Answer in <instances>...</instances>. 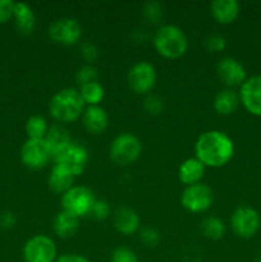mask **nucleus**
<instances>
[{
  "label": "nucleus",
  "instance_id": "1",
  "mask_svg": "<svg viewBox=\"0 0 261 262\" xmlns=\"http://www.w3.org/2000/svg\"><path fill=\"white\" fill-rule=\"evenodd\" d=\"M196 158L205 166L220 168L225 165L234 154V145L229 136L220 130H209L201 135L194 145Z\"/></svg>",
  "mask_w": 261,
  "mask_h": 262
},
{
  "label": "nucleus",
  "instance_id": "2",
  "mask_svg": "<svg viewBox=\"0 0 261 262\" xmlns=\"http://www.w3.org/2000/svg\"><path fill=\"white\" fill-rule=\"evenodd\" d=\"M84 102L79 91L74 89H64L54 95L50 101V114L55 120L71 123L78 119L83 113Z\"/></svg>",
  "mask_w": 261,
  "mask_h": 262
},
{
  "label": "nucleus",
  "instance_id": "3",
  "mask_svg": "<svg viewBox=\"0 0 261 262\" xmlns=\"http://www.w3.org/2000/svg\"><path fill=\"white\" fill-rule=\"evenodd\" d=\"M154 46L164 58L178 59L187 51L188 41L181 28L173 25H165L156 31Z\"/></svg>",
  "mask_w": 261,
  "mask_h": 262
},
{
  "label": "nucleus",
  "instance_id": "4",
  "mask_svg": "<svg viewBox=\"0 0 261 262\" xmlns=\"http://www.w3.org/2000/svg\"><path fill=\"white\" fill-rule=\"evenodd\" d=\"M141 142L130 133L119 135L110 146V158L119 165H128L137 160L141 155Z\"/></svg>",
  "mask_w": 261,
  "mask_h": 262
},
{
  "label": "nucleus",
  "instance_id": "5",
  "mask_svg": "<svg viewBox=\"0 0 261 262\" xmlns=\"http://www.w3.org/2000/svg\"><path fill=\"white\" fill-rule=\"evenodd\" d=\"M94 202L95 199L92 192L87 187L82 186L72 187L61 197L63 211L69 212L77 217L89 215Z\"/></svg>",
  "mask_w": 261,
  "mask_h": 262
},
{
  "label": "nucleus",
  "instance_id": "6",
  "mask_svg": "<svg viewBox=\"0 0 261 262\" xmlns=\"http://www.w3.org/2000/svg\"><path fill=\"white\" fill-rule=\"evenodd\" d=\"M58 250L51 238L46 235H35L26 242L23 257L26 262H55Z\"/></svg>",
  "mask_w": 261,
  "mask_h": 262
},
{
  "label": "nucleus",
  "instance_id": "7",
  "mask_svg": "<svg viewBox=\"0 0 261 262\" xmlns=\"http://www.w3.org/2000/svg\"><path fill=\"white\" fill-rule=\"evenodd\" d=\"M182 205L191 212H202L209 209L214 201V192L209 186L202 183L188 186L181 197Z\"/></svg>",
  "mask_w": 261,
  "mask_h": 262
},
{
  "label": "nucleus",
  "instance_id": "8",
  "mask_svg": "<svg viewBox=\"0 0 261 262\" xmlns=\"http://www.w3.org/2000/svg\"><path fill=\"white\" fill-rule=\"evenodd\" d=\"M232 229L238 237L251 238L258 232L261 225L260 215L252 207L243 206L235 210L230 219Z\"/></svg>",
  "mask_w": 261,
  "mask_h": 262
},
{
  "label": "nucleus",
  "instance_id": "9",
  "mask_svg": "<svg viewBox=\"0 0 261 262\" xmlns=\"http://www.w3.org/2000/svg\"><path fill=\"white\" fill-rule=\"evenodd\" d=\"M156 72L153 64L140 61L128 72V84L137 94H146L155 86Z\"/></svg>",
  "mask_w": 261,
  "mask_h": 262
},
{
  "label": "nucleus",
  "instance_id": "10",
  "mask_svg": "<svg viewBox=\"0 0 261 262\" xmlns=\"http://www.w3.org/2000/svg\"><path fill=\"white\" fill-rule=\"evenodd\" d=\"M51 158L45 140H27L20 148L22 163L30 169H41Z\"/></svg>",
  "mask_w": 261,
  "mask_h": 262
},
{
  "label": "nucleus",
  "instance_id": "11",
  "mask_svg": "<svg viewBox=\"0 0 261 262\" xmlns=\"http://www.w3.org/2000/svg\"><path fill=\"white\" fill-rule=\"evenodd\" d=\"M55 161L58 165L63 166L69 173L77 177L83 173L87 161H89V154H87L86 148L82 146L71 143L60 155L56 156Z\"/></svg>",
  "mask_w": 261,
  "mask_h": 262
},
{
  "label": "nucleus",
  "instance_id": "12",
  "mask_svg": "<svg viewBox=\"0 0 261 262\" xmlns=\"http://www.w3.org/2000/svg\"><path fill=\"white\" fill-rule=\"evenodd\" d=\"M81 26L72 18L58 19L49 27V36L51 40L63 45H74L81 37Z\"/></svg>",
  "mask_w": 261,
  "mask_h": 262
},
{
  "label": "nucleus",
  "instance_id": "13",
  "mask_svg": "<svg viewBox=\"0 0 261 262\" xmlns=\"http://www.w3.org/2000/svg\"><path fill=\"white\" fill-rule=\"evenodd\" d=\"M240 100L248 113L261 117V76L250 77L243 82Z\"/></svg>",
  "mask_w": 261,
  "mask_h": 262
},
{
  "label": "nucleus",
  "instance_id": "14",
  "mask_svg": "<svg viewBox=\"0 0 261 262\" xmlns=\"http://www.w3.org/2000/svg\"><path fill=\"white\" fill-rule=\"evenodd\" d=\"M216 73L220 81L224 82L227 86H242L246 81V71L242 64L233 58L220 59L216 66Z\"/></svg>",
  "mask_w": 261,
  "mask_h": 262
},
{
  "label": "nucleus",
  "instance_id": "15",
  "mask_svg": "<svg viewBox=\"0 0 261 262\" xmlns=\"http://www.w3.org/2000/svg\"><path fill=\"white\" fill-rule=\"evenodd\" d=\"M210 10L217 23L228 25L234 22L240 14V3L235 0H215L210 5Z\"/></svg>",
  "mask_w": 261,
  "mask_h": 262
},
{
  "label": "nucleus",
  "instance_id": "16",
  "mask_svg": "<svg viewBox=\"0 0 261 262\" xmlns=\"http://www.w3.org/2000/svg\"><path fill=\"white\" fill-rule=\"evenodd\" d=\"M107 123H109L107 113L99 105L89 106L83 112V125L87 132L92 135L104 132L107 127Z\"/></svg>",
  "mask_w": 261,
  "mask_h": 262
},
{
  "label": "nucleus",
  "instance_id": "17",
  "mask_svg": "<svg viewBox=\"0 0 261 262\" xmlns=\"http://www.w3.org/2000/svg\"><path fill=\"white\" fill-rule=\"evenodd\" d=\"M204 174L205 165L197 158L187 159L186 161L182 163L178 170L179 181L183 184H186L187 187L200 183Z\"/></svg>",
  "mask_w": 261,
  "mask_h": 262
},
{
  "label": "nucleus",
  "instance_id": "18",
  "mask_svg": "<svg viewBox=\"0 0 261 262\" xmlns=\"http://www.w3.org/2000/svg\"><path fill=\"white\" fill-rule=\"evenodd\" d=\"M44 140L48 143L49 150H50L51 156H54V159L60 155L72 143L69 133L63 127H59V125H53V127L49 128Z\"/></svg>",
  "mask_w": 261,
  "mask_h": 262
},
{
  "label": "nucleus",
  "instance_id": "19",
  "mask_svg": "<svg viewBox=\"0 0 261 262\" xmlns=\"http://www.w3.org/2000/svg\"><path fill=\"white\" fill-rule=\"evenodd\" d=\"M13 18L15 19V26H17L18 31L23 35H28L35 28V13L26 3H14Z\"/></svg>",
  "mask_w": 261,
  "mask_h": 262
},
{
  "label": "nucleus",
  "instance_id": "20",
  "mask_svg": "<svg viewBox=\"0 0 261 262\" xmlns=\"http://www.w3.org/2000/svg\"><path fill=\"white\" fill-rule=\"evenodd\" d=\"M76 177L72 173H69L67 169H64L63 166L58 165L55 166L51 170L50 177H49V187L51 188V191L55 192V193H66L68 189H71L73 187V182Z\"/></svg>",
  "mask_w": 261,
  "mask_h": 262
},
{
  "label": "nucleus",
  "instance_id": "21",
  "mask_svg": "<svg viewBox=\"0 0 261 262\" xmlns=\"http://www.w3.org/2000/svg\"><path fill=\"white\" fill-rule=\"evenodd\" d=\"M114 225L118 232L123 234H133L140 227V217L133 210L122 207L115 212Z\"/></svg>",
  "mask_w": 261,
  "mask_h": 262
},
{
  "label": "nucleus",
  "instance_id": "22",
  "mask_svg": "<svg viewBox=\"0 0 261 262\" xmlns=\"http://www.w3.org/2000/svg\"><path fill=\"white\" fill-rule=\"evenodd\" d=\"M79 217L69 214L67 211H61L56 215L54 220V232L60 238H69L78 230Z\"/></svg>",
  "mask_w": 261,
  "mask_h": 262
},
{
  "label": "nucleus",
  "instance_id": "23",
  "mask_svg": "<svg viewBox=\"0 0 261 262\" xmlns=\"http://www.w3.org/2000/svg\"><path fill=\"white\" fill-rule=\"evenodd\" d=\"M241 102L240 95L233 90H223L216 95L214 100V109L222 115H229L235 112Z\"/></svg>",
  "mask_w": 261,
  "mask_h": 262
},
{
  "label": "nucleus",
  "instance_id": "24",
  "mask_svg": "<svg viewBox=\"0 0 261 262\" xmlns=\"http://www.w3.org/2000/svg\"><path fill=\"white\" fill-rule=\"evenodd\" d=\"M79 95H81L84 104H89L90 106H95V105H99V102L104 99L105 91L104 87L99 82L95 81L82 84L81 90H79Z\"/></svg>",
  "mask_w": 261,
  "mask_h": 262
},
{
  "label": "nucleus",
  "instance_id": "25",
  "mask_svg": "<svg viewBox=\"0 0 261 262\" xmlns=\"http://www.w3.org/2000/svg\"><path fill=\"white\" fill-rule=\"evenodd\" d=\"M48 130V123L40 115H33L26 122V133L28 140H44Z\"/></svg>",
  "mask_w": 261,
  "mask_h": 262
},
{
  "label": "nucleus",
  "instance_id": "26",
  "mask_svg": "<svg viewBox=\"0 0 261 262\" xmlns=\"http://www.w3.org/2000/svg\"><path fill=\"white\" fill-rule=\"evenodd\" d=\"M201 230L202 233H204L205 237L209 238V239L216 241V239H220V238L224 235L225 227L219 217L210 216V217H206V219L202 222Z\"/></svg>",
  "mask_w": 261,
  "mask_h": 262
},
{
  "label": "nucleus",
  "instance_id": "27",
  "mask_svg": "<svg viewBox=\"0 0 261 262\" xmlns=\"http://www.w3.org/2000/svg\"><path fill=\"white\" fill-rule=\"evenodd\" d=\"M109 212H110V207L106 201H102V200L96 201V200H95L89 215H91V216L96 220H104L109 216Z\"/></svg>",
  "mask_w": 261,
  "mask_h": 262
},
{
  "label": "nucleus",
  "instance_id": "28",
  "mask_svg": "<svg viewBox=\"0 0 261 262\" xmlns=\"http://www.w3.org/2000/svg\"><path fill=\"white\" fill-rule=\"evenodd\" d=\"M97 78V71L92 66H84L77 72V81L81 84L90 83V82H95Z\"/></svg>",
  "mask_w": 261,
  "mask_h": 262
},
{
  "label": "nucleus",
  "instance_id": "29",
  "mask_svg": "<svg viewBox=\"0 0 261 262\" xmlns=\"http://www.w3.org/2000/svg\"><path fill=\"white\" fill-rule=\"evenodd\" d=\"M112 262H138V257L133 251L119 247L113 252Z\"/></svg>",
  "mask_w": 261,
  "mask_h": 262
},
{
  "label": "nucleus",
  "instance_id": "30",
  "mask_svg": "<svg viewBox=\"0 0 261 262\" xmlns=\"http://www.w3.org/2000/svg\"><path fill=\"white\" fill-rule=\"evenodd\" d=\"M143 14L150 22H158L163 17V7L159 3H147L143 8Z\"/></svg>",
  "mask_w": 261,
  "mask_h": 262
},
{
  "label": "nucleus",
  "instance_id": "31",
  "mask_svg": "<svg viewBox=\"0 0 261 262\" xmlns=\"http://www.w3.org/2000/svg\"><path fill=\"white\" fill-rule=\"evenodd\" d=\"M205 48L209 51H222L225 49V38L219 35H211L205 40Z\"/></svg>",
  "mask_w": 261,
  "mask_h": 262
},
{
  "label": "nucleus",
  "instance_id": "32",
  "mask_svg": "<svg viewBox=\"0 0 261 262\" xmlns=\"http://www.w3.org/2000/svg\"><path fill=\"white\" fill-rule=\"evenodd\" d=\"M13 12H14V2L0 0V25L7 23L10 18H13Z\"/></svg>",
  "mask_w": 261,
  "mask_h": 262
},
{
  "label": "nucleus",
  "instance_id": "33",
  "mask_svg": "<svg viewBox=\"0 0 261 262\" xmlns=\"http://www.w3.org/2000/svg\"><path fill=\"white\" fill-rule=\"evenodd\" d=\"M141 239L145 245L147 246H155L158 245L159 241H160V235L153 228H145V229L141 232Z\"/></svg>",
  "mask_w": 261,
  "mask_h": 262
},
{
  "label": "nucleus",
  "instance_id": "34",
  "mask_svg": "<svg viewBox=\"0 0 261 262\" xmlns=\"http://www.w3.org/2000/svg\"><path fill=\"white\" fill-rule=\"evenodd\" d=\"M145 107L150 114H160L163 112V101L156 96H148L145 101Z\"/></svg>",
  "mask_w": 261,
  "mask_h": 262
},
{
  "label": "nucleus",
  "instance_id": "35",
  "mask_svg": "<svg viewBox=\"0 0 261 262\" xmlns=\"http://www.w3.org/2000/svg\"><path fill=\"white\" fill-rule=\"evenodd\" d=\"M81 54L86 60L91 61L94 59H96L97 56V49L95 48L92 43H83L81 48Z\"/></svg>",
  "mask_w": 261,
  "mask_h": 262
},
{
  "label": "nucleus",
  "instance_id": "36",
  "mask_svg": "<svg viewBox=\"0 0 261 262\" xmlns=\"http://www.w3.org/2000/svg\"><path fill=\"white\" fill-rule=\"evenodd\" d=\"M55 262H90V261L81 255H76V253H66V255L59 256Z\"/></svg>",
  "mask_w": 261,
  "mask_h": 262
},
{
  "label": "nucleus",
  "instance_id": "37",
  "mask_svg": "<svg viewBox=\"0 0 261 262\" xmlns=\"http://www.w3.org/2000/svg\"><path fill=\"white\" fill-rule=\"evenodd\" d=\"M15 224V217L12 212H3L0 214V227L9 229Z\"/></svg>",
  "mask_w": 261,
  "mask_h": 262
},
{
  "label": "nucleus",
  "instance_id": "38",
  "mask_svg": "<svg viewBox=\"0 0 261 262\" xmlns=\"http://www.w3.org/2000/svg\"><path fill=\"white\" fill-rule=\"evenodd\" d=\"M256 262H261V256H260V257H258V260L256 261Z\"/></svg>",
  "mask_w": 261,
  "mask_h": 262
}]
</instances>
